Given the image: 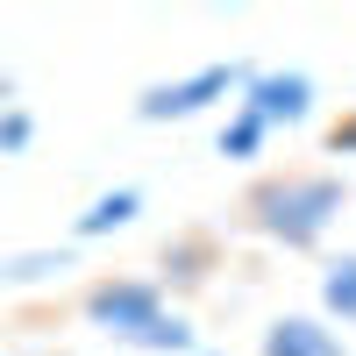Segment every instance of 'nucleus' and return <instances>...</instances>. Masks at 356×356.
<instances>
[{
  "mask_svg": "<svg viewBox=\"0 0 356 356\" xmlns=\"http://www.w3.org/2000/svg\"><path fill=\"white\" fill-rule=\"evenodd\" d=\"M335 150H356V122H342V129H335Z\"/></svg>",
  "mask_w": 356,
  "mask_h": 356,
  "instance_id": "11",
  "label": "nucleus"
},
{
  "mask_svg": "<svg viewBox=\"0 0 356 356\" xmlns=\"http://www.w3.org/2000/svg\"><path fill=\"white\" fill-rule=\"evenodd\" d=\"M335 214H342V178H328V171H285L250 193V221L285 250H314L335 228Z\"/></svg>",
  "mask_w": 356,
  "mask_h": 356,
  "instance_id": "2",
  "label": "nucleus"
},
{
  "mask_svg": "<svg viewBox=\"0 0 356 356\" xmlns=\"http://www.w3.org/2000/svg\"><path fill=\"white\" fill-rule=\"evenodd\" d=\"M193 356H221V349H193Z\"/></svg>",
  "mask_w": 356,
  "mask_h": 356,
  "instance_id": "12",
  "label": "nucleus"
},
{
  "mask_svg": "<svg viewBox=\"0 0 356 356\" xmlns=\"http://www.w3.org/2000/svg\"><path fill=\"white\" fill-rule=\"evenodd\" d=\"M264 136H271V129H264V122H257L250 107H235L228 122H221V157H235V164H250V157L264 150Z\"/></svg>",
  "mask_w": 356,
  "mask_h": 356,
  "instance_id": "8",
  "label": "nucleus"
},
{
  "mask_svg": "<svg viewBox=\"0 0 356 356\" xmlns=\"http://www.w3.org/2000/svg\"><path fill=\"white\" fill-rule=\"evenodd\" d=\"M29 136H36V122H29L22 107H8V114H0V150H8V157H15V150H29Z\"/></svg>",
  "mask_w": 356,
  "mask_h": 356,
  "instance_id": "10",
  "label": "nucleus"
},
{
  "mask_svg": "<svg viewBox=\"0 0 356 356\" xmlns=\"http://www.w3.org/2000/svg\"><path fill=\"white\" fill-rule=\"evenodd\" d=\"M143 214V193L136 186H114V193H100L93 207H86V214L72 221V235H79V243H93V235H114V228H129Z\"/></svg>",
  "mask_w": 356,
  "mask_h": 356,
  "instance_id": "6",
  "label": "nucleus"
},
{
  "mask_svg": "<svg viewBox=\"0 0 356 356\" xmlns=\"http://www.w3.org/2000/svg\"><path fill=\"white\" fill-rule=\"evenodd\" d=\"M321 307H328L342 328H356V257H335L321 271Z\"/></svg>",
  "mask_w": 356,
  "mask_h": 356,
  "instance_id": "7",
  "label": "nucleus"
},
{
  "mask_svg": "<svg viewBox=\"0 0 356 356\" xmlns=\"http://www.w3.org/2000/svg\"><path fill=\"white\" fill-rule=\"evenodd\" d=\"M235 107H250L264 129H292V122L314 114V79L307 72H250V86H243Z\"/></svg>",
  "mask_w": 356,
  "mask_h": 356,
  "instance_id": "4",
  "label": "nucleus"
},
{
  "mask_svg": "<svg viewBox=\"0 0 356 356\" xmlns=\"http://www.w3.org/2000/svg\"><path fill=\"white\" fill-rule=\"evenodd\" d=\"M86 321L107 342L143 349V356H193V321L164 307L157 278H100V285H86Z\"/></svg>",
  "mask_w": 356,
  "mask_h": 356,
  "instance_id": "1",
  "label": "nucleus"
},
{
  "mask_svg": "<svg viewBox=\"0 0 356 356\" xmlns=\"http://www.w3.org/2000/svg\"><path fill=\"white\" fill-rule=\"evenodd\" d=\"M50 271H72V250H29V257H8L0 264V278H15V285H36Z\"/></svg>",
  "mask_w": 356,
  "mask_h": 356,
  "instance_id": "9",
  "label": "nucleus"
},
{
  "mask_svg": "<svg viewBox=\"0 0 356 356\" xmlns=\"http://www.w3.org/2000/svg\"><path fill=\"white\" fill-rule=\"evenodd\" d=\"M264 356H349L342 335L328 328V321H314V314H285L264 328Z\"/></svg>",
  "mask_w": 356,
  "mask_h": 356,
  "instance_id": "5",
  "label": "nucleus"
},
{
  "mask_svg": "<svg viewBox=\"0 0 356 356\" xmlns=\"http://www.w3.org/2000/svg\"><path fill=\"white\" fill-rule=\"evenodd\" d=\"M250 86V65H200V72H186V79H164V86H150V93L136 100V114L143 122H193V114H207L214 100H228V93H243Z\"/></svg>",
  "mask_w": 356,
  "mask_h": 356,
  "instance_id": "3",
  "label": "nucleus"
}]
</instances>
